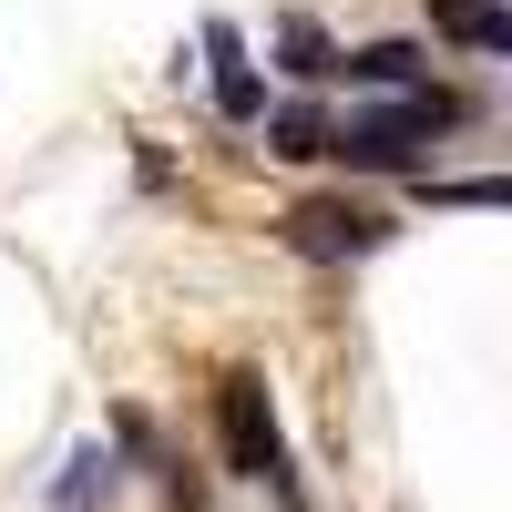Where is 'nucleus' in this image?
Returning <instances> with one entry per match:
<instances>
[{
    "instance_id": "nucleus-1",
    "label": "nucleus",
    "mask_w": 512,
    "mask_h": 512,
    "mask_svg": "<svg viewBox=\"0 0 512 512\" xmlns=\"http://www.w3.org/2000/svg\"><path fill=\"white\" fill-rule=\"evenodd\" d=\"M216 441H226V472L236 482H267L277 502H297V472H287V431H277V400L256 369H226L216 379Z\"/></svg>"
},
{
    "instance_id": "nucleus-2",
    "label": "nucleus",
    "mask_w": 512,
    "mask_h": 512,
    "mask_svg": "<svg viewBox=\"0 0 512 512\" xmlns=\"http://www.w3.org/2000/svg\"><path fill=\"white\" fill-rule=\"evenodd\" d=\"M451 123H461V103L420 82V93H410L400 113L338 123V134H328V154H338V164H359V175H400V164H420V134H451Z\"/></svg>"
},
{
    "instance_id": "nucleus-3",
    "label": "nucleus",
    "mask_w": 512,
    "mask_h": 512,
    "mask_svg": "<svg viewBox=\"0 0 512 512\" xmlns=\"http://www.w3.org/2000/svg\"><path fill=\"white\" fill-rule=\"evenodd\" d=\"M287 246L318 256V267H338V256H369V246H379V216H359V205L318 195V205H297V216H287Z\"/></svg>"
},
{
    "instance_id": "nucleus-4",
    "label": "nucleus",
    "mask_w": 512,
    "mask_h": 512,
    "mask_svg": "<svg viewBox=\"0 0 512 512\" xmlns=\"http://www.w3.org/2000/svg\"><path fill=\"white\" fill-rule=\"evenodd\" d=\"M205 62H216V113L226 123H267V93H256V72H246L236 21H205Z\"/></svg>"
},
{
    "instance_id": "nucleus-5",
    "label": "nucleus",
    "mask_w": 512,
    "mask_h": 512,
    "mask_svg": "<svg viewBox=\"0 0 512 512\" xmlns=\"http://www.w3.org/2000/svg\"><path fill=\"white\" fill-rule=\"evenodd\" d=\"M431 21L461 41V52H512V11L502 0H431Z\"/></svg>"
},
{
    "instance_id": "nucleus-6",
    "label": "nucleus",
    "mask_w": 512,
    "mask_h": 512,
    "mask_svg": "<svg viewBox=\"0 0 512 512\" xmlns=\"http://www.w3.org/2000/svg\"><path fill=\"white\" fill-rule=\"evenodd\" d=\"M338 72H349V82H400V93H420V52H410V41H359V52H338Z\"/></svg>"
},
{
    "instance_id": "nucleus-7",
    "label": "nucleus",
    "mask_w": 512,
    "mask_h": 512,
    "mask_svg": "<svg viewBox=\"0 0 512 512\" xmlns=\"http://www.w3.org/2000/svg\"><path fill=\"white\" fill-rule=\"evenodd\" d=\"M277 52H287V72H297V82H328V72H338V52L318 41V21H287V31H277Z\"/></svg>"
},
{
    "instance_id": "nucleus-8",
    "label": "nucleus",
    "mask_w": 512,
    "mask_h": 512,
    "mask_svg": "<svg viewBox=\"0 0 512 512\" xmlns=\"http://www.w3.org/2000/svg\"><path fill=\"white\" fill-rule=\"evenodd\" d=\"M267 154H287V164H297V154H328V123H318L308 103H297V113H267Z\"/></svg>"
},
{
    "instance_id": "nucleus-9",
    "label": "nucleus",
    "mask_w": 512,
    "mask_h": 512,
    "mask_svg": "<svg viewBox=\"0 0 512 512\" xmlns=\"http://www.w3.org/2000/svg\"><path fill=\"white\" fill-rule=\"evenodd\" d=\"M93 482H113V451H82L72 482H62V512H93Z\"/></svg>"
},
{
    "instance_id": "nucleus-10",
    "label": "nucleus",
    "mask_w": 512,
    "mask_h": 512,
    "mask_svg": "<svg viewBox=\"0 0 512 512\" xmlns=\"http://www.w3.org/2000/svg\"><path fill=\"white\" fill-rule=\"evenodd\" d=\"M431 205H502V175H451V185H420Z\"/></svg>"
}]
</instances>
